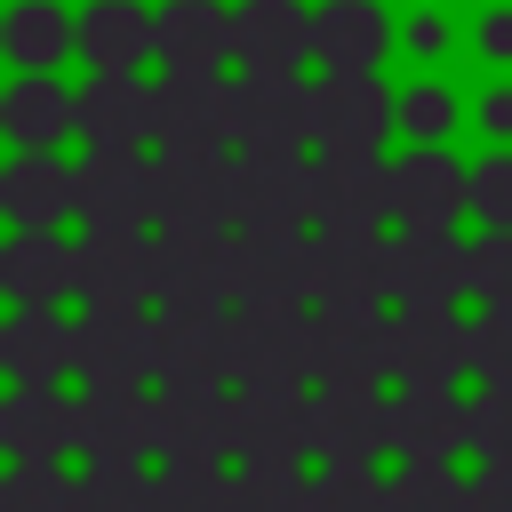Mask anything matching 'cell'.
<instances>
[{
	"label": "cell",
	"instance_id": "obj_1",
	"mask_svg": "<svg viewBox=\"0 0 512 512\" xmlns=\"http://www.w3.org/2000/svg\"><path fill=\"white\" fill-rule=\"evenodd\" d=\"M152 376L160 384H208L224 392L240 376V312L232 304H160L152 312Z\"/></svg>",
	"mask_w": 512,
	"mask_h": 512
},
{
	"label": "cell",
	"instance_id": "obj_2",
	"mask_svg": "<svg viewBox=\"0 0 512 512\" xmlns=\"http://www.w3.org/2000/svg\"><path fill=\"white\" fill-rule=\"evenodd\" d=\"M152 224L160 232H232L240 224V160L160 152L152 160Z\"/></svg>",
	"mask_w": 512,
	"mask_h": 512
},
{
	"label": "cell",
	"instance_id": "obj_3",
	"mask_svg": "<svg viewBox=\"0 0 512 512\" xmlns=\"http://www.w3.org/2000/svg\"><path fill=\"white\" fill-rule=\"evenodd\" d=\"M152 144L160 152H224V144H240V80H224V72L152 80Z\"/></svg>",
	"mask_w": 512,
	"mask_h": 512
},
{
	"label": "cell",
	"instance_id": "obj_4",
	"mask_svg": "<svg viewBox=\"0 0 512 512\" xmlns=\"http://www.w3.org/2000/svg\"><path fill=\"white\" fill-rule=\"evenodd\" d=\"M152 304H240V240L232 232H160L152 240Z\"/></svg>",
	"mask_w": 512,
	"mask_h": 512
},
{
	"label": "cell",
	"instance_id": "obj_5",
	"mask_svg": "<svg viewBox=\"0 0 512 512\" xmlns=\"http://www.w3.org/2000/svg\"><path fill=\"white\" fill-rule=\"evenodd\" d=\"M320 312L312 304H240V384H312Z\"/></svg>",
	"mask_w": 512,
	"mask_h": 512
},
{
	"label": "cell",
	"instance_id": "obj_6",
	"mask_svg": "<svg viewBox=\"0 0 512 512\" xmlns=\"http://www.w3.org/2000/svg\"><path fill=\"white\" fill-rule=\"evenodd\" d=\"M72 216L88 232H144L152 224V160L144 152H88L72 168Z\"/></svg>",
	"mask_w": 512,
	"mask_h": 512
},
{
	"label": "cell",
	"instance_id": "obj_7",
	"mask_svg": "<svg viewBox=\"0 0 512 512\" xmlns=\"http://www.w3.org/2000/svg\"><path fill=\"white\" fill-rule=\"evenodd\" d=\"M72 296L96 304V312H144L152 304V240L144 232L72 240Z\"/></svg>",
	"mask_w": 512,
	"mask_h": 512
},
{
	"label": "cell",
	"instance_id": "obj_8",
	"mask_svg": "<svg viewBox=\"0 0 512 512\" xmlns=\"http://www.w3.org/2000/svg\"><path fill=\"white\" fill-rule=\"evenodd\" d=\"M320 272H312V304L320 312H384L392 296V240L384 232H320Z\"/></svg>",
	"mask_w": 512,
	"mask_h": 512
},
{
	"label": "cell",
	"instance_id": "obj_9",
	"mask_svg": "<svg viewBox=\"0 0 512 512\" xmlns=\"http://www.w3.org/2000/svg\"><path fill=\"white\" fill-rule=\"evenodd\" d=\"M160 456L168 464H224L240 456V400L208 384H160Z\"/></svg>",
	"mask_w": 512,
	"mask_h": 512
},
{
	"label": "cell",
	"instance_id": "obj_10",
	"mask_svg": "<svg viewBox=\"0 0 512 512\" xmlns=\"http://www.w3.org/2000/svg\"><path fill=\"white\" fill-rule=\"evenodd\" d=\"M320 440V400L304 384H240V456L248 464H304Z\"/></svg>",
	"mask_w": 512,
	"mask_h": 512
},
{
	"label": "cell",
	"instance_id": "obj_11",
	"mask_svg": "<svg viewBox=\"0 0 512 512\" xmlns=\"http://www.w3.org/2000/svg\"><path fill=\"white\" fill-rule=\"evenodd\" d=\"M320 176L304 152H240V232H304Z\"/></svg>",
	"mask_w": 512,
	"mask_h": 512
},
{
	"label": "cell",
	"instance_id": "obj_12",
	"mask_svg": "<svg viewBox=\"0 0 512 512\" xmlns=\"http://www.w3.org/2000/svg\"><path fill=\"white\" fill-rule=\"evenodd\" d=\"M464 368H472V320H456V304L392 312V376L400 384H456Z\"/></svg>",
	"mask_w": 512,
	"mask_h": 512
},
{
	"label": "cell",
	"instance_id": "obj_13",
	"mask_svg": "<svg viewBox=\"0 0 512 512\" xmlns=\"http://www.w3.org/2000/svg\"><path fill=\"white\" fill-rule=\"evenodd\" d=\"M312 144V88L280 64H248L240 80V152H304Z\"/></svg>",
	"mask_w": 512,
	"mask_h": 512
},
{
	"label": "cell",
	"instance_id": "obj_14",
	"mask_svg": "<svg viewBox=\"0 0 512 512\" xmlns=\"http://www.w3.org/2000/svg\"><path fill=\"white\" fill-rule=\"evenodd\" d=\"M472 296V248L448 224H408L392 240V304H456Z\"/></svg>",
	"mask_w": 512,
	"mask_h": 512
},
{
	"label": "cell",
	"instance_id": "obj_15",
	"mask_svg": "<svg viewBox=\"0 0 512 512\" xmlns=\"http://www.w3.org/2000/svg\"><path fill=\"white\" fill-rule=\"evenodd\" d=\"M384 120H400V104H384L376 72H328L312 88V144L320 152H376Z\"/></svg>",
	"mask_w": 512,
	"mask_h": 512
},
{
	"label": "cell",
	"instance_id": "obj_16",
	"mask_svg": "<svg viewBox=\"0 0 512 512\" xmlns=\"http://www.w3.org/2000/svg\"><path fill=\"white\" fill-rule=\"evenodd\" d=\"M312 176H320V200H312L320 232H376L384 224V208H392L384 152H320Z\"/></svg>",
	"mask_w": 512,
	"mask_h": 512
},
{
	"label": "cell",
	"instance_id": "obj_17",
	"mask_svg": "<svg viewBox=\"0 0 512 512\" xmlns=\"http://www.w3.org/2000/svg\"><path fill=\"white\" fill-rule=\"evenodd\" d=\"M72 376L88 384H144L152 376V312H96L72 320Z\"/></svg>",
	"mask_w": 512,
	"mask_h": 512
},
{
	"label": "cell",
	"instance_id": "obj_18",
	"mask_svg": "<svg viewBox=\"0 0 512 512\" xmlns=\"http://www.w3.org/2000/svg\"><path fill=\"white\" fill-rule=\"evenodd\" d=\"M144 448H160V400H144L136 384H88L80 392V456L144 464Z\"/></svg>",
	"mask_w": 512,
	"mask_h": 512
},
{
	"label": "cell",
	"instance_id": "obj_19",
	"mask_svg": "<svg viewBox=\"0 0 512 512\" xmlns=\"http://www.w3.org/2000/svg\"><path fill=\"white\" fill-rule=\"evenodd\" d=\"M0 448L16 464H64V448H80V400L56 384H16L0 400Z\"/></svg>",
	"mask_w": 512,
	"mask_h": 512
},
{
	"label": "cell",
	"instance_id": "obj_20",
	"mask_svg": "<svg viewBox=\"0 0 512 512\" xmlns=\"http://www.w3.org/2000/svg\"><path fill=\"white\" fill-rule=\"evenodd\" d=\"M392 448V400L368 384H320V464H376Z\"/></svg>",
	"mask_w": 512,
	"mask_h": 512
},
{
	"label": "cell",
	"instance_id": "obj_21",
	"mask_svg": "<svg viewBox=\"0 0 512 512\" xmlns=\"http://www.w3.org/2000/svg\"><path fill=\"white\" fill-rule=\"evenodd\" d=\"M320 248L304 232H240V304H312Z\"/></svg>",
	"mask_w": 512,
	"mask_h": 512
},
{
	"label": "cell",
	"instance_id": "obj_22",
	"mask_svg": "<svg viewBox=\"0 0 512 512\" xmlns=\"http://www.w3.org/2000/svg\"><path fill=\"white\" fill-rule=\"evenodd\" d=\"M392 448L408 464H448L456 448H472V408L448 384H408L392 400Z\"/></svg>",
	"mask_w": 512,
	"mask_h": 512
},
{
	"label": "cell",
	"instance_id": "obj_23",
	"mask_svg": "<svg viewBox=\"0 0 512 512\" xmlns=\"http://www.w3.org/2000/svg\"><path fill=\"white\" fill-rule=\"evenodd\" d=\"M392 376V320L384 312H320V384H384Z\"/></svg>",
	"mask_w": 512,
	"mask_h": 512
},
{
	"label": "cell",
	"instance_id": "obj_24",
	"mask_svg": "<svg viewBox=\"0 0 512 512\" xmlns=\"http://www.w3.org/2000/svg\"><path fill=\"white\" fill-rule=\"evenodd\" d=\"M80 136L88 152H136L152 136V88L136 72H96L80 88Z\"/></svg>",
	"mask_w": 512,
	"mask_h": 512
},
{
	"label": "cell",
	"instance_id": "obj_25",
	"mask_svg": "<svg viewBox=\"0 0 512 512\" xmlns=\"http://www.w3.org/2000/svg\"><path fill=\"white\" fill-rule=\"evenodd\" d=\"M456 208H472V176L440 144H416L408 160H392V216L400 224H448Z\"/></svg>",
	"mask_w": 512,
	"mask_h": 512
},
{
	"label": "cell",
	"instance_id": "obj_26",
	"mask_svg": "<svg viewBox=\"0 0 512 512\" xmlns=\"http://www.w3.org/2000/svg\"><path fill=\"white\" fill-rule=\"evenodd\" d=\"M0 288H8V304L72 296V248L56 240V224H16V240L0 248Z\"/></svg>",
	"mask_w": 512,
	"mask_h": 512
},
{
	"label": "cell",
	"instance_id": "obj_27",
	"mask_svg": "<svg viewBox=\"0 0 512 512\" xmlns=\"http://www.w3.org/2000/svg\"><path fill=\"white\" fill-rule=\"evenodd\" d=\"M0 368L16 384H56L72 368V320L56 304H16V320L0 328Z\"/></svg>",
	"mask_w": 512,
	"mask_h": 512
},
{
	"label": "cell",
	"instance_id": "obj_28",
	"mask_svg": "<svg viewBox=\"0 0 512 512\" xmlns=\"http://www.w3.org/2000/svg\"><path fill=\"white\" fill-rule=\"evenodd\" d=\"M224 56H240V32L216 0H168L160 8V64L168 72H216Z\"/></svg>",
	"mask_w": 512,
	"mask_h": 512
},
{
	"label": "cell",
	"instance_id": "obj_29",
	"mask_svg": "<svg viewBox=\"0 0 512 512\" xmlns=\"http://www.w3.org/2000/svg\"><path fill=\"white\" fill-rule=\"evenodd\" d=\"M80 56L96 72H136L144 56H160V16H144L136 0H96L80 16Z\"/></svg>",
	"mask_w": 512,
	"mask_h": 512
},
{
	"label": "cell",
	"instance_id": "obj_30",
	"mask_svg": "<svg viewBox=\"0 0 512 512\" xmlns=\"http://www.w3.org/2000/svg\"><path fill=\"white\" fill-rule=\"evenodd\" d=\"M384 8L376 0H320V16H312V56L328 64V72H368L376 56H384Z\"/></svg>",
	"mask_w": 512,
	"mask_h": 512
},
{
	"label": "cell",
	"instance_id": "obj_31",
	"mask_svg": "<svg viewBox=\"0 0 512 512\" xmlns=\"http://www.w3.org/2000/svg\"><path fill=\"white\" fill-rule=\"evenodd\" d=\"M232 32H240V64H280V72H296V64L312 56V16H304L296 0H240Z\"/></svg>",
	"mask_w": 512,
	"mask_h": 512
},
{
	"label": "cell",
	"instance_id": "obj_32",
	"mask_svg": "<svg viewBox=\"0 0 512 512\" xmlns=\"http://www.w3.org/2000/svg\"><path fill=\"white\" fill-rule=\"evenodd\" d=\"M0 128L16 136V152H48L64 128H80V96H64L48 72H24V80L0 96Z\"/></svg>",
	"mask_w": 512,
	"mask_h": 512
},
{
	"label": "cell",
	"instance_id": "obj_33",
	"mask_svg": "<svg viewBox=\"0 0 512 512\" xmlns=\"http://www.w3.org/2000/svg\"><path fill=\"white\" fill-rule=\"evenodd\" d=\"M0 208H8V224H64V208H72V168H64L56 152H16L8 176H0Z\"/></svg>",
	"mask_w": 512,
	"mask_h": 512
},
{
	"label": "cell",
	"instance_id": "obj_34",
	"mask_svg": "<svg viewBox=\"0 0 512 512\" xmlns=\"http://www.w3.org/2000/svg\"><path fill=\"white\" fill-rule=\"evenodd\" d=\"M152 504L160 512H240V472H224V464H160L152 472Z\"/></svg>",
	"mask_w": 512,
	"mask_h": 512
},
{
	"label": "cell",
	"instance_id": "obj_35",
	"mask_svg": "<svg viewBox=\"0 0 512 512\" xmlns=\"http://www.w3.org/2000/svg\"><path fill=\"white\" fill-rule=\"evenodd\" d=\"M0 40H8V56L24 72H40V64H64V40H80V24H64L56 0H16L8 24H0Z\"/></svg>",
	"mask_w": 512,
	"mask_h": 512
},
{
	"label": "cell",
	"instance_id": "obj_36",
	"mask_svg": "<svg viewBox=\"0 0 512 512\" xmlns=\"http://www.w3.org/2000/svg\"><path fill=\"white\" fill-rule=\"evenodd\" d=\"M240 512H320V480L304 464H248L240 472Z\"/></svg>",
	"mask_w": 512,
	"mask_h": 512
},
{
	"label": "cell",
	"instance_id": "obj_37",
	"mask_svg": "<svg viewBox=\"0 0 512 512\" xmlns=\"http://www.w3.org/2000/svg\"><path fill=\"white\" fill-rule=\"evenodd\" d=\"M72 480H80V512H160L144 464H104V456H88V472H72Z\"/></svg>",
	"mask_w": 512,
	"mask_h": 512
},
{
	"label": "cell",
	"instance_id": "obj_38",
	"mask_svg": "<svg viewBox=\"0 0 512 512\" xmlns=\"http://www.w3.org/2000/svg\"><path fill=\"white\" fill-rule=\"evenodd\" d=\"M392 512H472V480H456L448 464H400Z\"/></svg>",
	"mask_w": 512,
	"mask_h": 512
},
{
	"label": "cell",
	"instance_id": "obj_39",
	"mask_svg": "<svg viewBox=\"0 0 512 512\" xmlns=\"http://www.w3.org/2000/svg\"><path fill=\"white\" fill-rule=\"evenodd\" d=\"M0 512H80V480H64V464H8Z\"/></svg>",
	"mask_w": 512,
	"mask_h": 512
},
{
	"label": "cell",
	"instance_id": "obj_40",
	"mask_svg": "<svg viewBox=\"0 0 512 512\" xmlns=\"http://www.w3.org/2000/svg\"><path fill=\"white\" fill-rule=\"evenodd\" d=\"M320 512H392V480L376 464H320Z\"/></svg>",
	"mask_w": 512,
	"mask_h": 512
},
{
	"label": "cell",
	"instance_id": "obj_41",
	"mask_svg": "<svg viewBox=\"0 0 512 512\" xmlns=\"http://www.w3.org/2000/svg\"><path fill=\"white\" fill-rule=\"evenodd\" d=\"M472 376L480 384H512V304H480V320H472Z\"/></svg>",
	"mask_w": 512,
	"mask_h": 512
},
{
	"label": "cell",
	"instance_id": "obj_42",
	"mask_svg": "<svg viewBox=\"0 0 512 512\" xmlns=\"http://www.w3.org/2000/svg\"><path fill=\"white\" fill-rule=\"evenodd\" d=\"M472 296L480 304H512V224H488L472 240Z\"/></svg>",
	"mask_w": 512,
	"mask_h": 512
},
{
	"label": "cell",
	"instance_id": "obj_43",
	"mask_svg": "<svg viewBox=\"0 0 512 512\" xmlns=\"http://www.w3.org/2000/svg\"><path fill=\"white\" fill-rule=\"evenodd\" d=\"M472 448L480 464H512V384H488L472 400Z\"/></svg>",
	"mask_w": 512,
	"mask_h": 512
},
{
	"label": "cell",
	"instance_id": "obj_44",
	"mask_svg": "<svg viewBox=\"0 0 512 512\" xmlns=\"http://www.w3.org/2000/svg\"><path fill=\"white\" fill-rule=\"evenodd\" d=\"M472 208H480V224H512V152H488L472 168Z\"/></svg>",
	"mask_w": 512,
	"mask_h": 512
},
{
	"label": "cell",
	"instance_id": "obj_45",
	"mask_svg": "<svg viewBox=\"0 0 512 512\" xmlns=\"http://www.w3.org/2000/svg\"><path fill=\"white\" fill-rule=\"evenodd\" d=\"M448 120H456L448 88H408V96H400V128H408L416 144H440V136H448Z\"/></svg>",
	"mask_w": 512,
	"mask_h": 512
},
{
	"label": "cell",
	"instance_id": "obj_46",
	"mask_svg": "<svg viewBox=\"0 0 512 512\" xmlns=\"http://www.w3.org/2000/svg\"><path fill=\"white\" fill-rule=\"evenodd\" d=\"M472 512H512V464H480L472 472Z\"/></svg>",
	"mask_w": 512,
	"mask_h": 512
},
{
	"label": "cell",
	"instance_id": "obj_47",
	"mask_svg": "<svg viewBox=\"0 0 512 512\" xmlns=\"http://www.w3.org/2000/svg\"><path fill=\"white\" fill-rule=\"evenodd\" d=\"M480 48H488V56H496V64H504V56H512V8H496V16H488V24H480Z\"/></svg>",
	"mask_w": 512,
	"mask_h": 512
},
{
	"label": "cell",
	"instance_id": "obj_48",
	"mask_svg": "<svg viewBox=\"0 0 512 512\" xmlns=\"http://www.w3.org/2000/svg\"><path fill=\"white\" fill-rule=\"evenodd\" d=\"M480 120H488V136H512V96H488Z\"/></svg>",
	"mask_w": 512,
	"mask_h": 512
}]
</instances>
